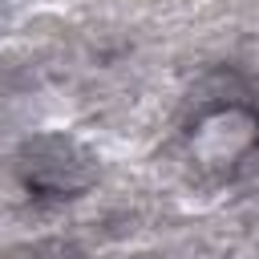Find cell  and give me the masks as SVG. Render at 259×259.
I'll list each match as a JSON object with an SVG mask.
<instances>
[{
	"label": "cell",
	"instance_id": "cell-1",
	"mask_svg": "<svg viewBox=\"0 0 259 259\" xmlns=\"http://www.w3.org/2000/svg\"><path fill=\"white\" fill-rule=\"evenodd\" d=\"M186 146L202 170H231L259 146V113L247 105H214L190 125Z\"/></svg>",
	"mask_w": 259,
	"mask_h": 259
},
{
	"label": "cell",
	"instance_id": "cell-2",
	"mask_svg": "<svg viewBox=\"0 0 259 259\" xmlns=\"http://www.w3.org/2000/svg\"><path fill=\"white\" fill-rule=\"evenodd\" d=\"M93 154L69 134H40L24 146V178L45 194H77L93 182Z\"/></svg>",
	"mask_w": 259,
	"mask_h": 259
}]
</instances>
